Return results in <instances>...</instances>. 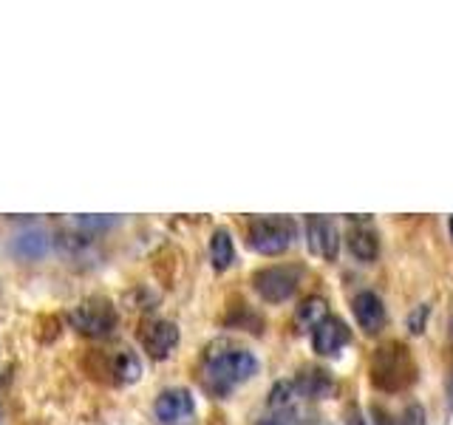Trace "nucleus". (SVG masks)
Returning <instances> with one entry per match:
<instances>
[{
	"mask_svg": "<svg viewBox=\"0 0 453 425\" xmlns=\"http://www.w3.org/2000/svg\"><path fill=\"white\" fill-rule=\"evenodd\" d=\"M139 344L148 358L165 360L179 346V326L165 318H150L139 326Z\"/></svg>",
	"mask_w": 453,
	"mask_h": 425,
	"instance_id": "6",
	"label": "nucleus"
},
{
	"mask_svg": "<svg viewBox=\"0 0 453 425\" xmlns=\"http://www.w3.org/2000/svg\"><path fill=\"white\" fill-rule=\"evenodd\" d=\"M49 247H51V238H49V233L46 230H26V233H20L18 238L12 241V252L18 255V259H23V261H35V259H42V255L49 252Z\"/></svg>",
	"mask_w": 453,
	"mask_h": 425,
	"instance_id": "12",
	"label": "nucleus"
},
{
	"mask_svg": "<svg viewBox=\"0 0 453 425\" xmlns=\"http://www.w3.org/2000/svg\"><path fill=\"white\" fill-rule=\"evenodd\" d=\"M295 386H297V394L301 397H329L334 391V380L323 372V368H303L301 375L295 377Z\"/></svg>",
	"mask_w": 453,
	"mask_h": 425,
	"instance_id": "13",
	"label": "nucleus"
},
{
	"mask_svg": "<svg viewBox=\"0 0 453 425\" xmlns=\"http://www.w3.org/2000/svg\"><path fill=\"white\" fill-rule=\"evenodd\" d=\"M349 250L357 261L372 264L380 255V238L374 230H368V227H354L349 233Z\"/></svg>",
	"mask_w": 453,
	"mask_h": 425,
	"instance_id": "14",
	"label": "nucleus"
},
{
	"mask_svg": "<svg viewBox=\"0 0 453 425\" xmlns=\"http://www.w3.org/2000/svg\"><path fill=\"white\" fill-rule=\"evenodd\" d=\"M297 238V224L289 216H261L247 227V244L258 255L287 252Z\"/></svg>",
	"mask_w": 453,
	"mask_h": 425,
	"instance_id": "3",
	"label": "nucleus"
},
{
	"mask_svg": "<svg viewBox=\"0 0 453 425\" xmlns=\"http://www.w3.org/2000/svg\"><path fill=\"white\" fill-rule=\"evenodd\" d=\"M68 323L71 329L85 337L103 340L113 335V329L119 326V312L108 298H85L82 304H77L68 312Z\"/></svg>",
	"mask_w": 453,
	"mask_h": 425,
	"instance_id": "4",
	"label": "nucleus"
},
{
	"mask_svg": "<svg viewBox=\"0 0 453 425\" xmlns=\"http://www.w3.org/2000/svg\"><path fill=\"white\" fill-rule=\"evenodd\" d=\"M196 411V400L188 389H165L153 403V414L162 425H179L188 422Z\"/></svg>",
	"mask_w": 453,
	"mask_h": 425,
	"instance_id": "8",
	"label": "nucleus"
},
{
	"mask_svg": "<svg viewBox=\"0 0 453 425\" xmlns=\"http://www.w3.org/2000/svg\"><path fill=\"white\" fill-rule=\"evenodd\" d=\"M295 397H301L297 394V386H295V380H280L273 386V391H269V411H289L295 406Z\"/></svg>",
	"mask_w": 453,
	"mask_h": 425,
	"instance_id": "17",
	"label": "nucleus"
},
{
	"mask_svg": "<svg viewBox=\"0 0 453 425\" xmlns=\"http://www.w3.org/2000/svg\"><path fill=\"white\" fill-rule=\"evenodd\" d=\"M349 340H351V329L334 315L323 318L315 329H311V349H315L318 354H323V358H332V354H337L349 344Z\"/></svg>",
	"mask_w": 453,
	"mask_h": 425,
	"instance_id": "10",
	"label": "nucleus"
},
{
	"mask_svg": "<svg viewBox=\"0 0 453 425\" xmlns=\"http://www.w3.org/2000/svg\"><path fill=\"white\" fill-rule=\"evenodd\" d=\"M396 425H425V408L422 406H408L405 411H403V417L396 420Z\"/></svg>",
	"mask_w": 453,
	"mask_h": 425,
	"instance_id": "19",
	"label": "nucleus"
},
{
	"mask_svg": "<svg viewBox=\"0 0 453 425\" xmlns=\"http://www.w3.org/2000/svg\"><path fill=\"white\" fill-rule=\"evenodd\" d=\"M306 244L309 252H315L318 259L334 261L340 250V236L334 230V224L326 216H309L306 219Z\"/></svg>",
	"mask_w": 453,
	"mask_h": 425,
	"instance_id": "9",
	"label": "nucleus"
},
{
	"mask_svg": "<svg viewBox=\"0 0 453 425\" xmlns=\"http://www.w3.org/2000/svg\"><path fill=\"white\" fill-rule=\"evenodd\" d=\"M417 380L414 354L400 340L382 344L372 358V382L380 391H403Z\"/></svg>",
	"mask_w": 453,
	"mask_h": 425,
	"instance_id": "2",
	"label": "nucleus"
},
{
	"mask_svg": "<svg viewBox=\"0 0 453 425\" xmlns=\"http://www.w3.org/2000/svg\"><path fill=\"white\" fill-rule=\"evenodd\" d=\"M301 281H303V267L275 264V267H264L252 275V290L258 292L266 304H283L297 292Z\"/></svg>",
	"mask_w": 453,
	"mask_h": 425,
	"instance_id": "5",
	"label": "nucleus"
},
{
	"mask_svg": "<svg viewBox=\"0 0 453 425\" xmlns=\"http://www.w3.org/2000/svg\"><path fill=\"white\" fill-rule=\"evenodd\" d=\"M351 309H354V321L357 326L365 332V335H377L382 332V326H386L388 315H386V304H382V298L377 292H357L351 301Z\"/></svg>",
	"mask_w": 453,
	"mask_h": 425,
	"instance_id": "11",
	"label": "nucleus"
},
{
	"mask_svg": "<svg viewBox=\"0 0 453 425\" xmlns=\"http://www.w3.org/2000/svg\"><path fill=\"white\" fill-rule=\"evenodd\" d=\"M103 360H105V375L111 377L113 386H131L145 372L142 358L131 346H111L103 352Z\"/></svg>",
	"mask_w": 453,
	"mask_h": 425,
	"instance_id": "7",
	"label": "nucleus"
},
{
	"mask_svg": "<svg viewBox=\"0 0 453 425\" xmlns=\"http://www.w3.org/2000/svg\"><path fill=\"white\" fill-rule=\"evenodd\" d=\"M113 221V216H105V219H91V216H80V219H74V227H82V230H103V227H111Z\"/></svg>",
	"mask_w": 453,
	"mask_h": 425,
	"instance_id": "20",
	"label": "nucleus"
},
{
	"mask_svg": "<svg viewBox=\"0 0 453 425\" xmlns=\"http://www.w3.org/2000/svg\"><path fill=\"white\" fill-rule=\"evenodd\" d=\"M346 425H368V420L360 414L357 408H351V411H349V417H346Z\"/></svg>",
	"mask_w": 453,
	"mask_h": 425,
	"instance_id": "21",
	"label": "nucleus"
},
{
	"mask_svg": "<svg viewBox=\"0 0 453 425\" xmlns=\"http://www.w3.org/2000/svg\"><path fill=\"white\" fill-rule=\"evenodd\" d=\"M255 372H258V360L250 349L241 346H212L204 354V366H202V377L204 386L212 394H230L238 389L241 382H247Z\"/></svg>",
	"mask_w": 453,
	"mask_h": 425,
	"instance_id": "1",
	"label": "nucleus"
},
{
	"mask_svg": "<svg viewBox=\"0 0 453 425\" xmlns=\"http://www.w3.org/2000/svg\"><path fill=\"white\" fill-rule=\"evenodd\" d=\"M323 318H329L326 301L318 295H311V298H306V301H301V306L295 309V329L297 332H311Z\"/></svg>",
	"mask_w": 453,
	"mask_h": 425,
	"instance_id": "16",
	"label": "nucleus"
},
{
	"mask_svg": "<svg viewBox=\"0 0 453 425\" xmlns=\"http://www.w3.org/2000/svg\"><path fill=\"white\" fill-rule=\"evenodd\" d=\"M210 261H212V267L219 269V273L230 269L233 261H235L233 236H230V230H224V227H219V230L210 236Z\"/></svg>",
	"mask_w": 453,
	"mask_h": 425,
	"instance_id": "15",
	"label": "nucleus"
},
{
	"mask_svg": "<svg viewBox=\"0 0 453 425\" xmlns=\"http://www.w3.org/2000/svg\"><path fill=\"white\" fill-rule=\"evenodd\" d=\"M258 425H301V420H297L295 408H289V411H269L266 417L258 420Z\"/></svg>",
	"mask_w": 453,
	"mask_h": 425,
	"instance_id": "18",
	"label": "nucleus"
}]
</instances>
